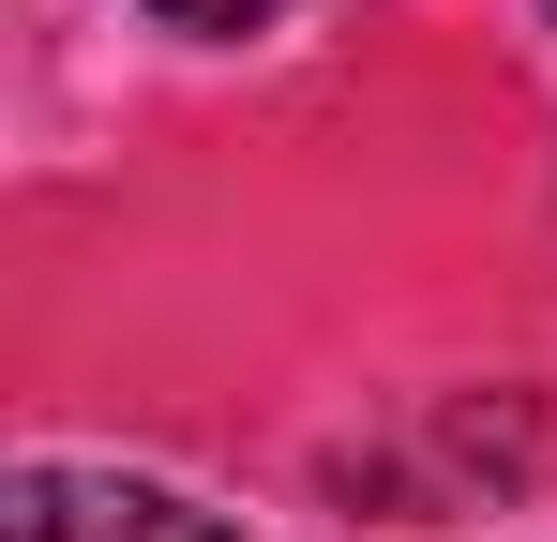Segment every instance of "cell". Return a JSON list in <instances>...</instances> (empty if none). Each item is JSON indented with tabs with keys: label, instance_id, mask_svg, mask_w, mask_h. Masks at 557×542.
<instances>
[{
	"label": "cell",
	"instance_id": "2",
	"mask_svg": "<svg viewBox=\"0 0 557 542\" xmlns=\"http://www.w3.org/2000/svg\"><path fill=\"white\" fill-rule=\"evenodd\" d=\"M151 15H182V30H257V15H286V0H151Z\"/></svg>",
	"mask_w": 557,
	"mask_h": 542
},
{
	"label": "cell",
	"instance_id": "1",
	"mask_svg": "<svg viewBox=\"0 0 557 542\" xmlns=\"http://www.w3.org/2000/svg\"><path fill=\"white\" fill-rule=\"evenodd\" d=\"M15 542H242V528L196 513L182 482H136V467H30L15 482Z\"/></svg>",
	"mask_w": 557,
	"mask_h": 542
}]
</instances>
